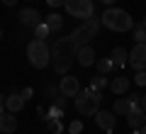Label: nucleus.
Returning a JSON list of instances; mask_svg holds the SVG:
<instances>
[{
  "instance_id": "f257e3e1",
  "label": "nucleus",
  "mask_w": 146,
  "mask_h": 134,
  "mask_svg": "<svg viewBox=\"0 0 146 134\" xmlns=\"http://www.w3.org/2000/svg\"><path fill=\"white\" fill-rule=\"evenodd\" d=\"M78 49H80V44H78V39L73 37V32L68 37H61V39L54 41V47H51V66H54V71H56L58 76L68 73V68L76 61Z\"/></svg>"
},
{
  "instance_id": "f03ea898",
  "label": "nucleus",
  "mask_w": 146,
  "mask_h": 134,
  "mask_svg": "<svg viewBox=\"0 0 146 134\" xmlns=\"http://www.w3.org/2000/svg\"><path fill=\"white\" fill-rule=\"evenodd\" d=\"M100 22H102L107 29L112 32H129L134 29V20L127 10H119V7H107V10L100 15Z\"/></svg>"
},
{
  "instance_id": "7ed1b4c3",
  "label": "nucleus",
  "mask_w": 146,
  "mask_h": 134,
  "mask_svg": "<svg viewBox=\"0 0 146 134\" xmlns=\"http://www.w3.org/2000/svg\"><path fill=\"white\" fill-rule=\"evenodd\" d=\"M27 59L34 68H46L51 63V49L46 47L44 39H29L27 41Z\"/></svg>"
},
{
  "instance_id": "20e7f679",
  "label": "nucleus",
  "mask_w": 146,
  "mask_h": 134,
  "mask_svg": "<svg viewBox=\"0 0 146 134\" xmlns=\"http://www.w3.org/2000/svg\"><path fill=\"white\" fill-rule=\"evenodd\" d=\"M100 103H102V95H100V90H95V88H85V90H80L78 95H76V110H78L80 115H95L100 110Z\"/></svg>"
},
{
  "instance_id": "39448f33",
  "label": "nucleus",
  "mask_w": 146,
  "mask_h": 134,
  "mask_svg": "<svg viewBox=\"0 0 146 134\" xmlns=\"http://www.w3.org/2000/svg\"><path fill=\"white\" fill-rule=\"evenodd\" d=\"M100 25H102V22H100V17H98V15H90L88 20H83V25H80L78 29L73 32V37H76V39H78V44L83 47V44H88L90 39H95V37H98Z\"/></svg>"
},
{
  "instance_id": "423d86ee",
  "label": "nucleus",
  "mask_w": 146,
  "mask_h": 134,
  "mask_svg": "<svg viewBox=\"0 0 146 134\" xmlns=\"http://www.w3.org/2000/svg\"><path fill=\"white\" fill-rule=\"evenodd\" d=\"M66 12L76 20H88L93 15V0H66L63 3Z\"/></svg>"
},
{
  "instance_id": "0eeeda50",
  "label": "nucleus",
  "mask_w": 146,
  "mask_h": 134,
  "mask_svg": "<svg viewBox=\"0 0 146 134\" xmlns=\"http://www.w3.org/2000/svg\"><path fill=\"white\" fill-rule=\"evenodd\" d=\"M95 124H98L102 132L112 134L115 127H117V115L115 112H107V110H98V112H95Z\"/></svg>"
},
{
  "instance_id": "6e6552de",
  "label": "nucleus",
  "mask_w": 146,
  "mask_h": 134,
  "mask_svg": "<svg viewBox=\"0 0 146 134\" xmlns=\"http://www.w3.org/2000/svg\"><path fill=\"white\" fill-rule=\"evenodd\" d=\"M58 93L66 95V98H76V95L80 93V83L76 76H63L61 81H58Z\"/></svg>"
},
{
  "instance_id": "1a4fd4ad",
  "label": "nucleus",
  "mask_w": 146,
  "mask_h": 134,
  "mask_svg": "<svg viewBox=\"0 0 146 134\" xmlns=\"http://www.w3.org/2000/svg\"><path fill=\"white\" fill-rule=\"evenodd\" d=\"M129 66L136 71H144L146 68V44H136L129 51Z\"/></svg>"
},
{
  "instance_id": "9d476101",
  "label": "nucleus",
  "mask_w": 146,
  "mask_h": 134,
  "mask_svg": "<svg viewBox=\"0 0 146 134\" xmlns=\"http://www.w3.org/2000/svg\"><path fill=\"white\" fill-rule=\"evenodd\" d=\"M17 132V117L10 110H0V134H15Z\"/></svg>"
},
{
  "instance_id": "9b49d317",
  "label": "nucleus",
  "mask_w": 146,
  "mask_h": 134,
  "mask_svg": "<svg viewBox=\"0 0 146 134\" xmlns=\"http://www.w3.org/2000/svg\"><path fill=\"white\" fill-rule=\"evenodd\" d=\"M20 22L25 27H29V29H34V27L42 22V15H39V10H34V7H25V10H20Z\"/></svg>"
},
{
  "instance_id": "f8f14e48",
  "label": "nucleus",
  "mask_w": 146,
  "mask_h": 134,
  "mask_svg": "<svg viewBox=\"0 0 146 134\" xmlns=\"http://www.w3.org/2000/svg\"><path fill=\"white\" fill-rule=\"evenodd\" d=\"M76 61H78L83 68L93 66V63H95V49L88 47V44H83V47L78 49V54H76Z\"/></svg>"
},
{
  "instance_id": "ddd939ff",
  "label": "nucleus",
  "mask_w": 146,
  "mask_h": 134,
  "mask_svg": "<svg viewBox=\"0 0 146 134\" xmlns=\"http://www.w3.org/2000/svg\"><path fill=\"white\" fill-rule=\"evenodd\" d=\"M127 122H129L131 129H141L146 124V110L144 107H134L129 115H127Z\"/></svg>"
},
{
  "instance_id": "4468645a",
  "label": "nucleus",
  "mask_w": 146,
  "mask_h": 134,
  "mask_svg": "<svg viewBox=\"0 0 146 134\" xmlns=\"http://www.w3.org/2000/svg\"><path fill=\"white\" fill-rule=\"evenodd\" d=\"M134 107H141V105H134L129 98H117L115 105H112V112H115V115H122V117H127V115H129Z\"/></svg>"
},
{
  "instance_id": "2eb2a0df",
  "label": "nucleus",
  "mask_w": 146,
  "mask_h": 134,
  "mask_svg": "<svg viewBox=\"0 0 146 134\" xmlns=\"http://www.w3.org/2000/svg\"><path fill=\"white\" fill-rule=\"evenodd\" d=\"M110 59H112V63H115V68H124L127 63H129V51L122 47H115L112 51H110Z\"/></svg>"
},
{
  "instance_id": "dca6fc26",
  "label": "nucleus",
  "mask_w": 146,
  "mask_h": 134,
  "mask_svg": "<svg viewBox=\"0 0 146 134\" xmlns=\"http://www.w3.org/2000/svg\"><path fill=\"white\" fill-rule=\"evenodd\" d=\"M22 107H25V98H22V93H10L5 98V110H10V112H20Z\"/></svg>"
},
{
  "instance_id": "f3484780",
  "label": "nucleus",
  "mask_w": 146,
  "mask_h": 134,
  "mask_svg": "<svg viewBox=\"0 0 146 134\" xmlns=\"http://www.w3.org/2000/svg\"><path fill=\"white\" fill-rule=\"evenodd\" d=\"M110 88H112V93H115V95H124L127 90H129V78H124V76L112 78V81H110Z\"/></svg>"
},
{
  "instance_id": "a211bd4d",
  "label": "nucleus",
  "mask_w": 146,
  "mask_h": 134,
  "mask_svg": "<svg viewBox=\"0 0 146 134\" xmlns=\"http://www.w3.org/2000/svg\"><path fill=\"white\" fill-rule=\"evenodd\" d=\"M44 22L49 25V29H51V32H61V27H63V17L56 15V12H51V15H49Z\"/></svg>"
},
{
  "instance_id": "6ab92c4d",
  "label": "nucleus",
  "mask_w": 146,
  "mask_h": 134,
  "mask_svg": "<svg viewBox=\"0 0 146 134\" xmlns=\"http://www.w3.org/2000/svg\"><path fill=\"white\" fill-rule=\"evenodd\" d=\"M95 66H98V73L100 76H107L110 71H112V68H115V63H112V59H100V61H95Z\"/></svg>"
},
{
  "instance_id": "aec40b11",
  "label": "nucleus",
  "mask_w": 146,
  "mask_h": 134,
  "mask_svg": "<svg viewBox=\"0 0 146 134\" xmlns=\"http://www.w3.org/2000/svg\"><path fill=\"white\" fill-rule=\"evenodd\" d=\"M49 34H51V29H49L46 22H39V25L34 27V37H36V39H46Z\"/></svg>"
},
{
  "instance_id": "412c9836",
  "label": "nucleus",
  "mask_w": 146,
  "mask_h": 134,
  "mask_svg": "<svg viewBox=\"0 0 146 134\" xmlns=\"http://www.w3.org/2000/svg\"><path fill=\"white\" fill-rule=\"evenodd\" d=\"M58 117H63V110L58 107V105H54V107L46 112V117H44V119H46V124H49V122H56Z\"/></svg>"
},
{
  "instance_id": "4be33fe9",
  "label": "nucleus",
  "mask_w": 146,
  "mask_h": 134,
  "mask_svg": "<svg viewBox=\"0 0 146 134\" xmlns=\"http://www.w3.org/2000/svg\"><path fill=\"white\" fill-rule=\"evenodd\" d=\"M134 39H136V44H146V27L144 25L134 27Z\"/></svg>"
},
{
  "instance_id": "5701e85b",
  "label": "nucleus",
  "mask_w": 146,
  "mask_h": 134,
  "mask_svg": "<svg viewBox=\"0 0 146 134\" xmlns=\"http://www.w3.org/2000/svg\"><path fill=\"white\" fill-rule=\"evenodd\" d=\"M107 85V78L105 76H95L93 81H90V88H95V90H100V88H105Z\"/></svg>"
},
{
  "instance_id": "b1692460",
  "label": "nucleus",
  "mask_w": 146,
  "mask_h": 134,
  "mask_svg": "<svg viewBox=\"0 0 146 134\" xmlns=\"http://www.w3.org/2000/svg\"><path fill=\"white\" fill-rule=\"evenodd\" d=\"M68 132L71 134H80L83 132V122H80V119H73V122L68 124Z\"/></svg>"
},
{
  "instance_id": "393cba45",
  "label": "nucleus",
  "mask_w": 146,
  "mask_h": 134,
  "mask_svg": "<svg viewBox=\"0 0 146 134\" xmlns=\"http://www.w3.org/2000/svg\"><path fill=\"white\" fill-rule=\"evenodd\" d=\"M134 83H136V85H146V71H136Z\"/></svg>"
},
{
  "instance_id": "a878e982",
  "label": "nucleus",
  "mask_w": 146,
  "mask_h": 134,
  "mask_svg": "<svg viewBox=\"0 0 146 134\" xmlns=\"http://www.w3.org/2000/svg\"><path fill=\"white\" fill-rule=\"evenodd\" d=\"M49 129H51L54 134H58V132H61L63 127H61V122H58V119H56V122H49Z\"/></svg>"
},
{
  "instance_id": "bb28decb",
  "label": "nucleus",
  "mask_w": 146,
  "mask_h": 134,
  "mask_svg": "<svg viewBox=\"0 0 146 134\" xmlns=\"http://www.w3.org/2000/svg\"><path fill=\"white\" fill-rule=\"evenodd\" d=\"M46 3H49V7H61L66 0H46Z\"/></svg>"
},
{
  "instance_id": "cd10ccee",
  "label": "nucleus",
  "mask_w": 146,
  "mask_h": 134,
  "mask_svg": "<svg viewBox=\"0 0 146 134\" xmlns=\"http://www.w3.org/2000/svg\"><path fill=\"white\" fill-rule=\"evenodd\" d=\"M32 93H34L32 88H25V93H22V98H25V100H27V98H32Z\"/></svg>"
},
{
  "instance_id": "c85d7f7f",
  "label": "nucleus",
  "mask_w": 146,
  "mask_h": 134,
  "mask_svg": "<svg viewBox=\"0 0 146 134\" xmlns=\"http://www.w3.org/2000/svg\"><path fill=\"white\" fill-rule=\"evenodd\" d=\"M100 3H102V5H107V7H112V5L117 3V0H100Z\"/></svg>"
},
{
  "instance_id": "c756f323",
  "label": "nucleus",
  "mask_w": 146,
  "mask_h": 134,
  "mask_svg": "<svg viewBox=\"0 0 146 134\" xmlns=\"http://www.w3.org/2000/svg\"><path fill=\"white\" fill-rule=\"evenodd\" d=\"M3 3H5L7 7H15V5H17V0H3Z\"/></svg>"
},
{
  "instance_id": "7c9ffc66",
  "label": "nucleus",
  "mask_w": 146,
  "mask_h": 134,
  "mask_svg": "<svg viewBox=\"0 0 146 134\" xmlns=\"http://www.w3.org/2000/svg\"><path fill=\"white\" fill-rule=\"evenodd\" d=\"M141 107L146 110V95H141Z\"/></svg>"
},
{
  "instance_id": "2f4dec72",
  "label": "nucleus",
  "mask_w": 146,
  "mask_h": 134,
  "mask_svg": "<svg viewBox=\"0 0 146 134\" xmlns=\"http://www.w3.org/2000/svg\"><path fill=\"white\" fill-rule=\"evenodd\" d=\"M3 105H5V95L0 93V107H3Z\"/></svg>"
},
{
  "instance_id": "473e14b6",
  "label": "nucleus",
  "mask_w": 146,
  "mask_h": 134,
  "mask_svg": "<svg viewBox=\"0 0 146 134\" xmlns=\"http://www.w3.org/2000/svg\"><path fill=\"white\" fill-rule=\"evenodd\" d=\"M139 134H146V124H144V127H141V129H139Z\"/></svg>"
},
{
  "instance_id": "72a5a7b5",
  "label": "nucleus",
  "mask_w": 146,
  "mask_h": 134,
  "mask_svg": "<svg viewBox=\"0 0 146 134\" xmlns=\"http://www.w3.org/2000/svg\"><path fill=\"white\" fill-rule=\"evenodd\" d=\"M141 25H144V27H146V17H144V22H141Z\"/></svg>"
},
{
  "instance_id": "f704fd0d",
  "label": "nucleus",
  "mask_w": 146,
  "mask_h": 134,
  "mask_svg": "<svg viewBox=\"0 0 146 134\" xmlns=\"http://www.w3.org/2000/svg\"><path fill=\"white\" fill-rule=\"evenodd\" d=\"M0 39H3V29H0Z\"/></svg>"
},
{
  "instance_id": "c9c22d12",
  "label": "nucleus",
  "mask_w": 146,
  "mask_h": 134,
  "mask_svg": "<svg viewBox=\"0 0 146 134\" xmlns=\"http://www.w3.org/2000/svg\"><path fill=\"white\" fill-rule=\"evenodd\" d=\"M134 134H139V129H136V132H134Z\"/></svg>"
},
{
  "instance_id": "e433bc0d",
  "label": "nucleus",
  "mask_w": 146,
  "mask_h": 134,
  "mask_svg": "<svg viewBox=\"0 0 146 134\" xmlns=\"http://www.w3.org/2000/svg\"><path fill=\"white\" fill-rule=\"evenodd\" d=\"M0 110H3V107H0Z\"/></svg>"
}]
</instances>
